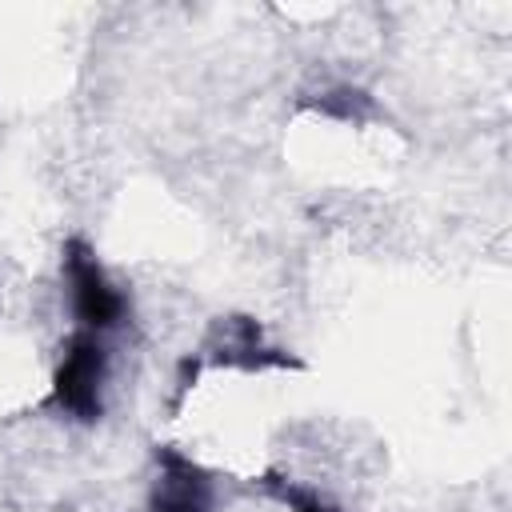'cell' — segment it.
Returning a JSON list of instances; mask_svg holds the SVG:
<instances>
[{
  "mask_svg": "<svg viewBox=\"0 0 512 512\" xmlns=\"http://www.w3.org/2000/svg\"><path fill=\"white\" fill-rule=\"evenodd\" d=\"M104 380H108V352L100 344L96 332H76L52 372V388H48V408L92 424L104 412Z\"/></svg>",
  "mask_w": 512,
  "mask_h": 512,
  "instance_id": "obj_1",
  "label": "cell"
},
{
  "mask_svg": "<svg viewBox=\"0 0 512 512\" xmlns=\"http://www.w3.org/2000/svg\"><path fill=\"white\" fill-rule=\"evenodd\" d=\"M64 280H68V300H72V316H76L80 332L100 336L124 320L128 296L104 272V264L96 260V252L84 236H72L64 244Z\"/></svg>",
  "mask_w": 512,
  "mask_h": 512,
  "instance_id": "obj_2",
  "label": "cell"
},
{
  "mask_svg": "<svg viewBox=\"0 0 512 512\" xmlns=\"http://www.w3.org/2000/svg\"><path fill=\"white\" fill-rule=\"evenodd\" d=\"M204 360L216 368H236V372H268V368H292L296 360L272 344H264V328L252 316H224L216 320Z\"/></svg>",
  "mask_w": 512,
  "mask_h": 512,
  "instance_id": "obj_3",
  "label": "cell"
},
{
  "mask_svg": "<svg viewBox=\"0 0 512 512\" xmlns=\"http://www.w3.org/2000/svg\"><path fill=\"white\" fill-rule=\"evenodd\" d=\"M156 468L160 476H156L148 512H212V480L192 456L176 448H160Z\"/></svg>",
  "mask_w": 512,
  "mask_h": 512,
  "instance_id": "obj_4",
  "label": "cell"
},
{
  "mask_svg": "<svg viewBox=\"0 0 512 512\" xmlns=\"http://www.w3.org/2000/svg\"><path fill=\"white\" fill-rule=\"evenodd\" d=\"M316 108L324 116H336V120H368L372 116V96L352 88V84H336L316 100Z\"/></svg>",
  "mask_w": 512,
  "mask_h": 512,
  "instance_id": "obj_5",
  "label": "cell"
},
{
  "mask_svg": "<svg viewBox=\"0 0 512 512\" xmlns=\"http://www.w3.org/2000/svg\"><path fill=\"white\" fill-rule=\"evenodd\" d=\"M264 488H268V496H276L288 512H344V508H336L332 500H324L320 492H312V488H300V484H288V480H276V476H268V480H260Z\"/></svg>",
  "mask_w": 512,
  "mask_h": 512,
  "instance_id": "obj_6",
  "label": "cell"
}]
</instances>
